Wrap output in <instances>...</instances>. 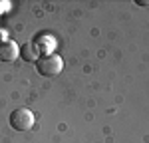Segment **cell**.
I'll list each match as a JSON object with an SVG mask.
<instances>
[{
	"mask_svg": "<svg viewBox=\"0 0 149 143\" xmlns=\"http://www.w3.org/2000/svg\"><path fill=\"white\" fill-rule=\"evenodd\" d=\"M36 70H38L40 76H48V78L58 76L64 70V60L58 54H46V56L36 60Z\"/></svg>",
	"mask_w": 149,
	"mask_h": 143,
	"instance_id": "6da1fadb",
	"label": "cell"
},
{
	"mask_svg": "<svg viewBox=\"0 0 149 143\" xmlns=\"http://www.w3.org/2000/svg\"><path fill=\"white\" fill-rule=\"evenodd\" d=\"M36 123L34 113L28 107H18L10 113V127L16 131H30Z\"/></svg>",
	"mask_w": 149,
	"mask_h": 143,
	"instance_id": "7a4b0ae2",
	"label": "cell"
},
{
	"mask_svg": "<svg viewBox=\"0 0 149 143\" xmlns=\"http://www.w3.org/2000/svg\"><path fill=\"white\" fill-rule=\"evenodd\" d=\"M20 54V48L14 40H2L0 42V62H14Z\"/></svg>",
	"mask_w": 149,
	"mask_h": 143,
	"instance_id": "3957f363",
	"label": "cell"
},
{
	"mask_svg": "<svg viewBox=\"0 0 149 143\" xmlns=\"http://www.w3.org/2000/svg\"><path fill=\"white\" fill-rule=\"evenodd\" d=\"M36 56H38V50H36V44H30V46H28V44H26V46L22 48V58L26 60V62H28V60H32V62H36Z\"/></svg>",
	"mask_w": 149,
	"mask_h": 143,
	"instance_id": "277c9868",
	"label": "cell"
},
{
	"mask_svg": "<svg viewBox=\"0 0 149 143\" xmlns=\"http://www.w3.org/2000/svg\"><path fill=\"white\" fill-rule=\"evenodd\" d=\"M135 4H139V6H149V0H137Z\"/></svg>",
	"mask_w": 149,
	"mask_h": 143,
	"instance_id": "5b68a950",
	"label": "cell"
}]
</instances>
